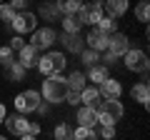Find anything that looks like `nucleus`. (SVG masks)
Here are the masks:
<instances>
[{
  "label": "nucleus",
  "mask_w": 150,
  "mask_h": 140,
  "mask_svg": "<svg viewBox=\"0 0 150 140\" xmlns=\"http://www.w3.org/2000/svg\"><path fill=\"white\" fill-rule=\"evenodd\" d=\"M38 53H40V50H35L30 43H25L20 50H18V58H15V60H18L25 70H28V68H35V65H38Z\"/></svg>",
  "instance_id": "f8f14e48"
},
{
  "label": "nucleus",
  "mask_w": 150,
  "mask_h": 140,
  "mask_svg": "<svg viewBox=\"0 0 150 140\" xmlns=\"http://www.w3.org/2000/svg\"><path fill=\"white\" fill-rule=\"evenodd\" d=\"M73 140H98V133H95V128H78L73 130Z\"/></svg>",
  "instance_id": "5701e85b"
},
{
  "label": "nucleus",
  "mask_w": 150,
  "mask_h": 140,
  "mask_svg": "<svg viewBox=\"0 0 150 140\" xmlns=\"http://www.w3.org/2000/svg\"><path fill=\"white\" fill-rule=\"evenodd\" d=\"M103 60H105V65H112V63H115V55L105 50V58H103Z\"/></svg>",
  "instance_id": "c9c22d12"
},
{
  "label": "nucleus",
  "mask_w": 150,
  "mask_h": 140,
  "mask_svg": "<svg viewBox=\"0 0 150 140\" xmlns=\"http://www.w3.org/2000/svg\"><path fill=\"white\" fill-rule=\"evenodd\" d=\"M60 40H63V45L70 50V53H80V50H83V40H80L78 33H65Z\"/></svg>",
  "instance_id": "aec40b11"
},
{
  "label": "nucleus",
  "mask_w": 150,
  "mask_h": 140,
  "mask_svg": "<svg viewBox=\"0 0 150 140\" xmlns=\"http://www.w3.org/2000/svg\"><path fill=\"white\" fill-rule=\"evenodd\" d=\"M108 38H110V35H108V33H103L100 30V28H93V30L90 33H88V48H90V50H95V53H105V50H108Z\"/></svg>",
  "instance_id": "9d476101"
},
{
  "label": "nucleus",
  "mask_w": 150,
  "mask_h": 140,
  "mask_svg": "<svg viewBox=\"0 0 150 140\" xmlns=\"http://www.w3.org/2000/svg\"><path fill=\"white\" fill-rule=\"evenodd\" d=\"M10 5H13V10H25V5H28V0H10Z\"/></svg>",
  "instance_id": "72a5a7b5"
},
{
  "label": "nucleus",
  "mask_w": 150,
  "mask_h": 140,
  "mask_svg": "<svg viewBox=\"0 0 150 140\" xmlns=\"http://www.w3.org/2000/svg\"><path fill=\"white\" fill-rule=\"evenodd\" d=\"M125 68L130 73H148V53L145 50H125Z\"/></svg>",
  "instance_id": "39448f33"
},
{
  "label": "nucleus",
  "mask_w": 150,
  "mask_h": 140,
  "mask_svg": "<svg viewBox=\"0 0 150 140\" xmlns=\"http://www.w3.org/2000/svg\"><path fill=\"white\" fill-rule=\"evenodd\" d=\"M3 123L8 125V130H10L13 135H23V133H28L30 120L25 118V113H13V115H5V120H3Z\"/></svg>",
  "instance_id": "9b49d317"
},
{
  "label": "nucleus",
  "mask_w": 150,
  "mask_h": 140,
  "mask_svg": "<svg viewBox=\"0 0 150 140\" xmlns=\"http://www.w3.org/2000/svg\"><path fill=\"white\" fill-rule=\"evenodd\" d=\"M98 28H100L103 33H108V35H112V33H118V20L110 15H103L100 23H98Z\"/></svg>",
  "instance_id": "b1692460"
},
{
  "label": "nucleus",
  "mask_w": 150,
  "mask_h": 140,
  "mask_svg": "<svg viewBox=\"0 0 150 140\" xmlns=\"http://www.w3.org/2000/svg\"><path fill=\"white\" fill-rule=\"evenodd\" d=\"M10 25L15 28V33H18V35H25V33H33V30L38 28L35 13H30V10H18V13H15V18L10 20Z\"/></svg>",
  "instance_id": "20e7f679"
},
{
  "label": "nucleus",
  "mask_w": 150,
  "mask_h": 140,
  "mask_svg": "<svg viewBox=\"0 0 150 140\" xmlns=\"http://www.w3.org/2000/svg\"><path fill=\"white\" fill-rule=\"evenodd\" d=\"M65 63H68V60H65L63 53H45L43 58H38V65H35V68L48 78V75H55V73H63V70H65Z\"/></svg>",
  "instance_id": "f03ea898"
},
{
  "label": "nucleus",
  "mask_w": 150,
  "mask_h": 140,
  "mask_svg": "<svg viewBox=\"0 0 150 140\" xmlns=\"http://www.w3.org/2000/svg\"><path fill=\"white\" fill-rule=\"evenodd\" d=\"M5 115H8V113H5V105H3V103H0V123H3V120H5Z\"/></svg>",
  "instance_id": "4c0bfd02"
},
{
  "label": "nucleus",
  "mask_w": 150,
  "mask_h": 140,
  "mask_svg": "<svg viewBox=\"0 0 150 140\" xmlns=\"http://www.w3.org/2000/svg\"><path fill=\"white\" fill-rule=\"evenodd\" d=\"M100 135L103 140H112L115 138V125H100Z\"/></svg>",
  "instance_id": "7c9ffc66"
},
{
  "label": "nucleus",
  "mask_w": 150,
  "mask_h": 140,
  "mask_svg": "<svg viewBox=\"0 0 150 140\" xmlns=\"http://www.w3.org/2000/svg\"><path fill=\"white\" fill-rule=\"evenodd\" d=\"M98 110H103L105 115H110L115 123H118V120L123 118V113H125V108H123V103H120V98H118V100H103Z\"/></svg>",
  "instance_id": "4468645a"
},
{
  "label": "nucleus",
  "mask_w": 150,
  "mask_h": 140,
  "mask_svg": "<svg viewBox=\"0 0 150 140\" xmlns=\"http://www.w3.org/2000/svg\"><path fill=\"white\" fill-rule=\"evenodd\" d=\"M80 28H83V20H80L78 13L63 18V30H65V33H80Z\"/></svg>",
  "instance_id": "412c9836"
},
{
  "label": "nucleus",
  "mask_w": 150,
  "mask_h": 140,
  "mask_svg": "<svg viewBox=\"0 0 150 140\" xmlns=\"http://www.w3.org/2000/svg\"><path fill=\"white\" fill-rule=\"evenodd\" d=\"M78 15H80L83 25H93L95 28L98 23H100V18H103V5L100 3H83L80 10H78Z\"/></svg>",
  "instance_id": "0eeeda50"
},
{
  "label": "nucleus",
  "mask_w": 150,
  "mask_h": 140,
  "mask_svg": "<svg viewBox=\"0 0 150 140\" xmlns=\"http://www.w3.org/2000/svg\"><path fill=\"white\" fill-rule=\"evenodd\" d=\"M40 95H43V100L48 103H63L65 95H68V83H65V78L60 75V73H55V75H48L43 80V90H40Z\"/></svg>",
  "instance_id": "f257e3e1"
},
{
  "label": "nucleus",
  "mask_w": 150,
  "mask_h": 140,
  "mask_svg": "<svg viewBox=\"0 0 150 140\" xmlns=\"http://www.w3.org/2000/svg\"><path fill=\"white\" fill-rule=\"evenodd\" d=\"M135 18H138L140 23H148L150 20V3H148V0H140L138 5H135Z\"/></svg>",
  "instance_id": "a878e982"
},
{
  "label": "nucleus",
  "mask_w": 150,
  "mask_h": 140,
  "mask_svg": "<svg viewBox=\"0 0 150 140\" xmlns=\"http://www.w3.org/2000/svg\"><path fill=\"white\" fill-rule=\"evenodd\" d=\"M128 5H130V0H105L103 13H108L110 18H120L128 13Z\"/></svg>",
  "instance_id": "2eb2a0df"
},
{
  "label": "nucleus",
  "mask_w": 150,
  "mask_h": 140,
  "mask_svg": "<svg viewBox=\"0 0 150 140\" xmlns=\"http://www.w3.org/2000/svg\"><path fill=\"white\" fill-rule=\"evenodd\" d=\"M13 60H15V53H13L8 45H5V48H0V65H5V68H8Z\"/></svg>",
  "instance_id": "c85d7f7f"
},
{
  "label": "nucleus",
  "mask_w": 150,
  "mask_h": 140,
  "mask_svg": "<svg viewBox=\"0 0 150 140\" xmlns=\"http://www.w3.org/2000/svg\"><path fill=\"white\" fill-rule=\"evenodd\" d=\"M80 58H83V63H85V65H98V60H100V58H98V53H95V50H90V48L80 50Z\"/></svg>",
  "instance_id": "cd10ccee"
},
{
  "label": "nucleus",
  "mask_w": 150,
  "mask_h": 140,
  "mask_svg": "<svg viewBox=\"0 0 150 140\" xmlns=\"http://www.w3.org/2000/svg\"><path fill=\"white\" fill-rule=\"evenodd\" d=\"M125 50H130V40L125 33H112L110 38H108V53H112L115 58L125 55Z\"/></svg>",
  "instance_id": "6e6552de"
},
{
  "label": "nucleus",
  "mask_w": 150,
  "mask_h": 140,
  "mask_svg": "<svg viewBox=\"0 0 150 140\" xmlns=\"http://www.w3.org/2000/svg\"><path fill=\"white\" fill-rule=\"evenodd\" d=\"M8 75H10V80H15V83H20L23 78H25V68H23L18 60H13L10 65H8Z\"/></svg>",
  "instance_id": "393cba45"
},
{
  "label": "nucleus",
  "mask_w": 150,
  "mask_h": 140,
  "mask_svg": "<svg viewBox=\"0 0 150 140\" xmlns=\"http://www.w3.org/2000/svg\"><path fill=\"white\" fill-rule=\"evenodd\" d=\"M88 80H93V85H100L105 78H110L108 75V65H90V70H88Z\"/></svg>",
  "instance_id": "6ab92c4d"
},
{
  "label": "nucleus",
  "mask_w": 150,
  "mask_h": 140,
  "mask_svg": "<svg viewBox=\"0 0 150 140\" xmlns=\"http://www.w3.org/2000/svg\"><path fill=\"white\" fill-rule=\"evenodd\" d=\"M35 138H38V135H30V133H23L20 135V140H35Z\"/></svg>",
  "instance_id": "e433bc0d"
},
{
  "label": "nucleus",
  "mask_w": 150,
  "mask_h": 140,
  "mask_svg": "<svg viewBox=\"0 0 150 140\" xmlns=\"http://www.w3.org/2000/svg\"><path fill=\"white\" fill-rule=\"evenodd\" d=\"M40 103H43V95L38 90H23L15 95V110L18 113H35Z\"/></svg>",
  "instance_id": "7ed1b4c3"
},
{
  "label": "nucleus",
  "mask_w": 150,
  "mask_h": 140,
  "mask_svg": "<svg viewBox=\"0 0 150 140\" xmlns=\"http://www.w3.org/2000/svg\"><path fill=\"white\" fill-rule=\"evenodd\" d=\"M78 125H80V128H95L98 125V110L83 105V108L78 110Z\"/></svg>",
  "instance_id": "dca6fc26"
},
{
  "label": "nucleus",
  "mask_w": 150,
  "mask_h": 140,
  "mask_svg": "<svg viewBox=\"0 0 150 140\" xmlns=\"http://www.w3.org/2000/svg\"><path fill=\"white\" fill-rule=\"evenodd\" d=\"M98 90H100L103 100H118V98L123 95V85H120V80H115V78H105Z\"/></svg>",
  "instance_id": "1a4fd4ad"
},
{
  "label": "nucleus",
  "mask_w": 150,
  "mask_h": 140,
  "mask_svg": "<svg viewBox=\"0 0 150 140\" xmlns=\"http://www.w3.org/2000/svg\"><path fill=\"white\" fill-rule=\"evenodd\" d=\"M13 18H15V10H13V5H10V3H8V5H3V3H0V20L10 23Z\"/></svg>",
  "instance_id": "c756f323"
},
{
  "label": "nucleus",
  "mask_w": 150,
  "mask_h": 140,
  "mask_svg": "<svg viewBox=\"0 0 150 140\" xmlns=\"http://www.w3.org/2000/svg\"><path fill=\"white\" fill-rule=\"evenodd\" d=\"M23 45H25V40H23V38H20V35H15V38H13V40H10V43H8V48H10V50H13V53H18V50H20V48H23Z\"/></svg>",
  "instance_id": "473e14b6"
},
{
  "label": "nucleus",
  "mask_w": 150,
  "mask_h": 140,
  "mask_svg": "<svg viewBox=\"0 0 150 140\" xmlns=\"http://www.w3.org/2000/svg\"><path fill=\"white\" fill-rule=\"evenodd\" d=\"M65 83H68V90H78L80 93L83 88H85L88 78H85V73H80V70H73V73L65 78Z\"/></svg>",
  "instance_id": "a211bd4d"
},
{
  "label": "nucleus",
  "mask_w": 150,
  "mask_h": 140,
  "mask_svg": "<svg viewBox=\"0 0 150 140\" xmlns=\"http://www.w3.org/2000/svg\"><path fill=\"white\" fill-rule=\"evenodd\" d=\"M55 40L58 38H55L53 28H35V30H33V38H30V45L35 50H48Z\"/></svg>",
  "instance_id": "423d86ee"
},
{
  "label": "nucleus",
  "mask_w": 150,
  "mask_h": 140,
  "mask_svg": "<svg viewBox=\"0 0 150 140\" xmlns=\"http://www.w3.org/2000/svg\"><path fill=\"white\" fill-rule=\"evenodd\" d=\"M55 5H58V10H60V13H65V15H73V13L80 10L83 0H58Z\"/></svg>",
  "instance_id": "4be33fe9"
},
{
  "label": "nucleus",
  "mask_w": 150,
  "mask_h": 140,
  "mask_svg": "<svg viewBox=\"0 0 150 140\" xmlns=\"http://www.w3.org/2000/svg\"><path fill=\"white\" fill-rule=\"evenodd\" d=\"M28 133L30 135H40V123H30L28 125Z\"/></svg>",
  "instance_id": "f704fd0d"
},
{
  "label": "nucleus",
  "mask_w": 150,
  "mask_h": 140,
  "mask_svg": "<svg viewBox=\"0 0 150 140\" xmlns=\"http://www.w3.org/2000/svg\"><path fill=\"white\" fill-rule=\"evenodd\" d=\"M80 103L85 105V108H93V110L100 108L103 98H100V90H98V85H93V88H83V90H80Z\"/></svg>",
  "instance_id": "ddd939ff"
},
{
  "label": "nucleus",
  "mask_w": 150,
  "mask_h": 140,
  "mask_svg": "<svg viewBox=\"0 0 150 140\" xmlns=\"http://www.w3.org/2000/svg\"><path fill=\"white\" fill-rule=\"evenodd\" d=\"M0 140H8V138H3V135H0Z\"/></svg>",
  "instance_id": "58836bf2"
},
{
  "label": "nucleus",
  "mask_w": 150,
  "mask_h": 140,
  "mask_svg": "<svg viewBox=\"0 0 150 140\" xmlns=\"http://www.w3.org/2000/svg\"><path fill=\"white\" fill-rule=\"evenodd\" d=\"M65 103H70V105H80V93H78V90H68Z\"/></svg>",
  "instance_id": "2f4dec72"
},
{
  "label": "nucleus",
  "mask_w": 150,
  "mask_h": 140,
  "mask_svg": "<svg viewBox=\"0 0 150 140\" xmlns=\"http://www.w3.org/2000/svg\"><path fill=\"white\" fill-rule=\"evenodd\" d=\"M53 138H55V140H73V130H70V125H65V123H60L58 128H55V133H53Z\"/></svg>",
  "instance_id": "bb28decb"
},
{
  "label": "nucleus",
  "mask_w": 150,
  "mask_h": 140,
  "mask_svg": "<svg viewBox=\"0 0 150 140\" xmlns=\"http://www.w3.org/2000/svg\"><path fill=\"white\" fill-rule=\"evenodd\" d=\"M130 95H133V100H138L143 108H148V100H150V85H148V83H138V85H133Z\"/></svg>",
  "instance_id": "f3484780"
}]
</instances>
